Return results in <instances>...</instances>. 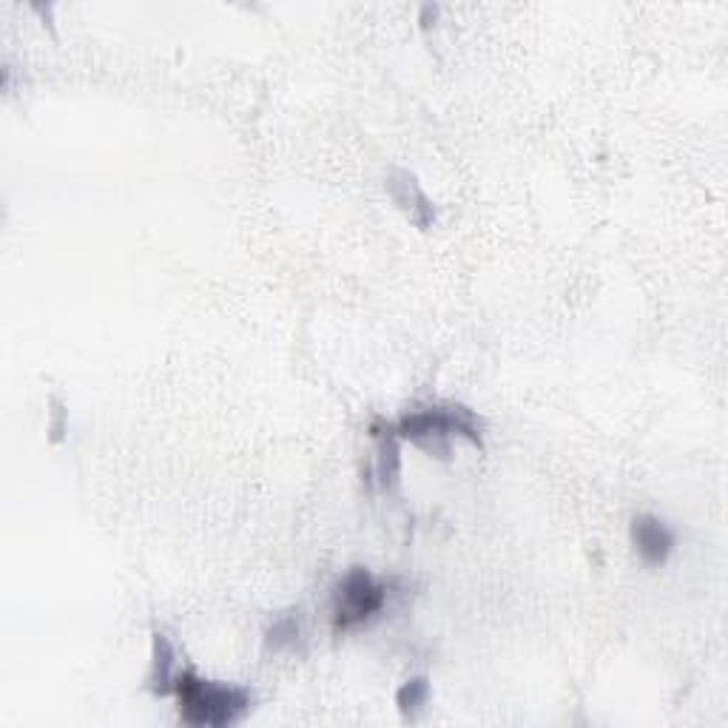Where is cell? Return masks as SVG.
I'll list each match as a JSON object with an SVG mask.
<instances>
[{
    "label": "cell",
    "instance_id": "obj_9",
    "mask_svg": "<svg viewBox=\"0 0 728 728\" xmlns=\"http://www.w3.org/2000/svg\"><path fill=\"white\" fill-rule=\"evenodd\" d=\"M430 700V680L427 677H413L407 680L399 691H396V706H399L401 717L413 720Z\"/></svg>",
    "mask_w": 728,
    "mask_h": 728
},
{
    "label": "cell",
    "instance_id": "obj_8",
    "mask_svg": "<svg viewBox=\"0 0 728 728\" xmlns=\"http://www.w3.org/2000/svg\"><path fill=\"white\" fill-rule=\"evenodd\" d=\"M265 649L274 652V655H283V652H303V621H299V612H285L268 626L265 632Z\"/></svg>",
    "mask_w": 728,
    "mask_h": 728
},
{
    "label": "cell",
    "instance_id": "obj_2",
    "mask_svg": "<svg viewBox=\"0 0 728 728\" xmlns=\"http://www.w3.org/2000/svg\"><path fill=\"white\" fill-rule=\"evenodd\" d=\"M396 433H399V439H410L421 450L439 455V459L450 455V439L453 435H464L473 444L484 447V421L464 404L421 407V410L401 416Z\"/></svg>",
    "mask_w": 728,
    "mask_h": 728
},
{
    "label": "cell",
    "instance_id": "obj_6",
    "mask_svg": "<svg viewBox=\"0 0 728 728\" xmlns=\"http://www.w3.org/2000/svg\"><path fill=\"white\" fill-rule=\"evenodd\" d=\"M177 652L171 646L165 635H154V652H152V675H148V689L154 695L165 697L174 695V683H177Z\"/></svg>",
    "mask_w": 728,
    "mask_h": 728
},
{
    "label": "cell",
    "instance_id": "obj_3",
    "mask_svg": "<svg viewBox=\"0 0 728 728\" xmlns=\"http://www.w3.org/2000/svg\"><path fill=\"white\" fill-rule=\"evenodd\" d=\"M388 604V586L376 581L368 566H350L334 592L336 632H350L368 626Z\"/></svg>",
    "mask_w": 728,
    "mask_h": 728
},
{
    "label": "cell",
    "instance_id": "obj_5",
    "mask_svg": "<svg viewBox=\"0 0 728 728\" xmlns=\"http://www.w3.org/2000/svg\"><path fill=\"white\" fill-rule=\"evenodd\" d=\"M388 188L393 194L396 203L410 214L416 225L427 228V225L435 223V208L433 203L427 199V194L421 191V185L416 183L413 174H407V171H393V177L388 180Z\"/></svg>",
    "mask_w": 728,
    "mask_h": 728
},
{
    "label": "cell",
    "instance_id": "obj_1",
    "mask_svg": "<svg viewBox=\"0 0 728 728\" xmlns=\"http://www.w3.org/2000/svg\"><path fill=\"white\" fill-rule=\"evenodd\" d=\"M174 695L180 703V717L197 728H225L243 720L254 706V695L243 686L205 680L197 671H180L174 683Z\"/></svg>",
    "mask_w": 728,
    "mask_h": 728
},
{
    "label": "cell",
    "instance_id": "obj_7",
    "mask_svg": "<svg viewBox=\"0 0 728 728\" xmlns=\"http://www.w3.org/2000/svg\"><path fill=\"white\" fill-rule=\"evenodd\" d=\"M379 439V455H376V479H379L381 490H396L401 479V455H399V433L396 427H384L376 430Z\"/></svg>",
    "mask_w": 728,
    "mask_h": 728
},
{
    "label": "cell",
    "instance_id": "obj_4",
    "mask_svg": "<svg viewBox=\"0 0 728 728\" xmlns=\"http://www.w3.org/2000/svg\"><path fill=\"white\" fill-rule=\"evenodd\" d=\"M632 544H635L637 555L646 561L649 566H660L669 561L671 550H675V532L669 530V524L657 515H637L632 521Z\"/></svg>",
    "mask_w": 728,
    "mask_h": 728
}]
</instances>
